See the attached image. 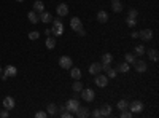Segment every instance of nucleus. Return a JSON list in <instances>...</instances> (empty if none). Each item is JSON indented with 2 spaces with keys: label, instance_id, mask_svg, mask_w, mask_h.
<instances>
[{
  "label": "nucleus",
  "instance_id": "obj_40",
  "mask_svg": "<svg viewBox=\"0 0 159 118\" xmlns=\"http://www.w3.org/2000/svg\"><path fill=\"white\" fill-rule=\"evenodd\" d=\"M78 35L84 37V35H86V30H84V29H80V30H78Z\"/></svg>",
  "mask_w": 159,
  "mask_h": 118
},
{
  "label": "nucleus",
  "instance_id": "obj_43",
  "mask_svg": "<svg viewBox=\"0 0 159 118\" xmlns=\"http://www.w3.org/2000/svg\"><path fill=\"white\" fill-rule=\"evenodd\" d=\"M0 74H2V67H0Z\"/></svg>",
  "mask_w": 159,
  "mask_h": 118
},
{
  "label": "nucleus",
  "instance_id": "obj_25",
  "mask_svg": "<svg viewBox=\"0 0 159 118\" xmlns=\"http://www.w3.org/2000/svg\"><path fill=\"white\" fill-rule=\"evenodd\" d=\"M45 43H46V48L48 49H53L56 46V40H54L53 37H46V42H45Z\"/></svg>",
  "mask_w": 159,
  "mask_h": 118
},
{
  "label": "nucleus",
  "instance_id": "obj_33",
  "mask_svg": "<svg viewBox=\"0 0 159 118\" xmlns=\"http://www.w3.org/2000/svg\"><path fill=\"white\" fill-rule=\"evenodd\" d=\"M132 115H134V113H132V112H130L129 109H126V110H121V118H130Z\"/></svg>",
  "mask_w": 159,
  "mask_h": 118
},
{
  "label": "nucleus",
  "instance_id": "obj_29",
  "mask_svg": "<svg viewBox=\"0 0 159 118\" xmlns=\"http://www.w3.org/2000/svg\"><path fill=\"white\" fill-rule=\"evenodd\" d=\"M81 89H83V83L81 81H73V91H75V93H80V91H81Z\"/></svg>",
  "mask_w": 159,
  "mask_h": 118
},
{
  "label": "nucleus",
  "instance_id": "obj_6",
  "mask_svg": "<svg viewBox=\"0 0 159 118\" xmlns=\"http://www.w3.org/2000/svg\"><path fill=\"white\" fill-rule=\"evenodd\" d=\"M59 65H61V69H72V67H73V62H72L70 56H61Z\"/></svg>",
  "mask_w": 159,
  "mask_h": 118
},
{
  "label": "nucleus",
  "instance_id": "obj_36",
  "mask_svg": "<svg viewBox=\"0 0 159 118\" xmlns=\"http://www.w3.org/2000/svg\"><path fill=\"white\" fill-rule=\"evenodd\" d=\"M35 116H37V118H46V116H48V113H46V112H37Z\"/></svg>",
  "mask_w": 159,
  "mask_h": 118
},
{
  "label": "nucleus",
  "instance_id": "obj_19",
  "mask_svg": "<svg viewBox=\"0 0 159 118\" xmlns=\"http://www.w3.org/2000/svg\"><path fill=\"white\" fill-rule=\"evenodd\" d=\"M97 21L99 22H107V21H108V13L104 11V10H100L97 13Z\"/></svg>",
  "mask_w": 159,
  "mask_h": 118
},
{
  "label": "nucleus",
  "instance_id": "obj_35",
  "mask_svg": "<svg viewBox=\"0 0 159 118\" xmlns=\"http://www.w3.org/2000/svg\"><path fill=\"white\" fill-rule=\"evenodd\" d=\"M38 37H40V33H38L37 30H33V32H30V33H29V38H30V40H37Z\"/></svg>",
  "mask_w": 159,
  "mask_h": 118
},
{
  "label": "nucleus",
  "instance_id": "obj_31",
  "mask_svg": "<svg viewBox=\"0 0 159 118\" xmlns=\"http://www.w3.org/2000/svg\"><path fill=\"white\" fill-rule=\"evenodd\" d=\"M105 72H107V77H108V78H115V77H116V74H118L116 69H111V67H110V69H107Z\"/></svg>",
  "mask_w": 159,
  "mask_h": 118
},
{
  "label": "nucleus",
  "instance_id": "obj_27",
  "mask_svg": "<svg viewBox=\"0 0 159 118\" xmlns=\"http://www.w3.org/2000/svg\"><path fill=\"white\" fill-rule=\"evenodd\" d=\"M145 53H148L151 61H154V62L157 61V49H148V51H145Z\"/></svg>",
  "mask_w": 159,
  "mask_h": 118
},
{
  "label": "nucleus",
  "instance_id": "obj_17",
  "mask_svg": "<svg viewBox=\"0 0 159 118\" xmlns=\"http://www.w3.org/2000/svg\"><path fill=\"white\" fill-rule=\"evenodd\" d=\"M111 10L115 11V13H121V11H123V3H121V0H113Z\"/></svg>",
  "mask_w": 159,
  "mask_h": 118
},
{
  "label": "nucleus",
  "instance_id": "obj_41",
  "mask_svg": "<svg viewBox=\"0 0 159 118\" xmlns=\"http://www.w3.org/2000/svg\"><path fill=\"white\" fill-rule=\"evenodd\" d=\"M130 35H132L134 38H137V37H139V32H132V33H130Z\"/></svg>",
  "mask_w": 159,
  "mask_h": 118
},
{
  "label": "nucleus",
  "instance_id": "obj_1",
  "mask_svg": "<svg viewBox=\"0 0 159 118\" xmlns=\"http://www.w3.org/2000/svg\"><path fill=\"white\" fill-rule=\"evenodd\" d=\"M16 75H18V69H16L14 65H7L3 70V74H2V80L7 81L10 77H16Z\"/></svg>",
  "mask_w": 159,
  "mask_h": 118
},
{
  "label": "nucleus",
  "instance_id": "obj_15",
  "mask_svg": "<svg viewBox=\"0 0 159 118\" xmlns=\"http://www.w3.org/2000/svg\"><path fill=\"white\" fill-rule=\"evenodd\" d=\"M38 18H40V21H42V22H45V24H48V22L53 21V16H51L49 13H46V11H42Z\"/></svg>",
  "mask_w": 159,
  "mask_h": 118
},
{
  "label": "nucleus",
  "instance_id": "obj_34",
  "mask_svg": "<svg viewBox=\"0 0 159 118\" xmlns=\"http://www.w3.org/2000/svg\"><path fill=\"white\" fill-rule=\"evenodd\" d=\"M126 24L129 27H135V24H137V19H132V18H127L126 19Z\"/></svg>",
  "mask_w": 159,
  "mask_h": 118
},
{
  "label": "nucleus",
  "instance_id": "obj_39",
  "mask_svg": "<svg viewBox=\"0 0 159 118\" xmlns=\"http://www.w3.org/2000/svg\"><path fill=\"white\" fill-rule=\"evenodd\" d=\"M0 116H2V118H7V116H8V110H7V109L2 110V112H0Z\"/></svg>",
  "mask_w": 159,
  "mask_h": 118
},
{
  "label": "nucleus",
  "instance_id": "obj_18",
  "mask_svg": "<svg viewBox=\"0 0 159 118\" xmlns=\"http://www.w3.org/2000/svg\"><path fill=\"white\" fill-rule=\"evenodd\" d=\"M33 11H35V13H42V11H45V5H43L42 0H35V2H33Z\"/></svg>",
  "mask_w": 159,
  "mask_h": 118
},
{
  "label": "nucleus",
  "instance_id": "obj_11",
  "mask_svg": "<svg viewBox=\"0 0 159 118\" xmlns=\"http://www.w3.org/2000/svg\"><path fill=\"white\" fill-rule=\"evenodd\" d=\"M14 105H16V102H14V99L11 97V96H7V97L3 99V109L11 110V109H14Z\"/></svg>",
  "mask_w": 159,
  "mask_h": 118
},
{
  "label": "nucleus",
  "instance_id": "obj_28",
  "mask_svg": "<svg viewBox=\"0 0 159 118\" xmlns=\"http://www.w3.org/2000/svg\"><path fill=\"white\" fill-rule=\"evenodd\" d=\"M145 51H146V49H145L143 45H137V46H135V54H137V56H143Z\"/></svg>",
  "mask_w": 159,
  "mask_h": 118
},
{
  "label": "nucleus",
  "instance_id": "obj_44",
  "mask_svg": "<svg viewBox=\"0 0 159 118\" xmlns=\"http://www.w3.org/2000/svg\"><path fill=\"white\" fill-rule=\"evenodd\" d=\"M16 2H22V0H16Z\"/></svg>",
  "mask_w": 159,
  "mask_h": 118
},
{
  "label": "nucleus",
  "instance_id": "obj_2",
  "mask_svg": "<svg viewBox=\"0 0 159 118\" xmlns=\"http://www.w3.org/2000/svg\"><path fill=\"white\" fill-rule=\"evenodd\" d=\"M78 107H80V100H78L76 97H72V99H69V100H67V104H65V109L69 110L70 113H75Z\"/></svg>",
  "mask_w": 159,
  "mask_h": 118
},
{
  "label": "nucleus",
  "instance_id": "obj_22",
  "mask_svg": "<svg viewBox=\"0 0 159 118\" xmlns=\"http://www.w3.org/2000/svg\"><path fill=\"white\" fill-rule=\"evenodd\" d=\"M129 64L127 62H123V64H119L118 65V69H116V72H123V74H126V72H129Z\"/></svg>",
  "mask_w": 159,
  "mask_h": 118
},
{
  "label": "nucleus",
  "instance_id": "obj_4",
  "mask_svg": "<svg viewBox=\"0 0 159 118\" xmlns=\"http://www.w3.org/2000/svg\"><path fill=\"white\" fill-rule=\"evenodd\" d=\"M127 109L132 112V113H140V112L143 110V102H142V100H134V102L129 104Z\"/></svg>",
  "mask_w": 159,
  "mask_h": 118
},
{
  "label": "nucleus",
  "instance_id": "obj_10",
  "mask_svg": "<svg viewBox=\"0 0 159 118\" xmlns=\"http://www.w3.org/2000/svg\"><path fill=\"white\" fill-rule=\"evenodd\" d=\"M56 13H58L61 18H62V16H67V14H69V7H67L65 3H59L58 7H56Z\"/></svg>",
  "mask_w": 159,
  "mask_h": 118
},
{
  "label": "nucleus",
  "instance_id": "obj_16",
  "mask_svg": "<svg viewBox=\"0 0 159 118\" xmlns=\"http://www.w3.org/2000/svg\"><path fill=\"white\" fill-rule=\"evenodd\" d=\"M99 110H100V116H110V115H111V107H110L108 104L102 105Z\"/></svg>",
  "mask_w": 159,
  "mask_h": 118
},
{
  "label": "nucleus",
  "instance_id": "obj_38",
  "mask_svg": "<svg viewBox=\"0 0 159 118\" xmlns=\"http://www.w3.org/2000/svg\"><path fill=\"white\" fill-rule=\"evenodd\" d=\"M92 116H94V118H100V110L95 109V110L92 112Z\"/></svg>",
  "mask_w": 159,
  "mask_h": 118
},
{
  "label": "nucleus",
  "instance_id": "obj_32",
  "mask_svg": "<svg viewBox=\"0 0 159 118\" xmlns=\"http://www.w3.org/2000/svg\"><path fill=\"white\" fill-rule=\"evenodd\" d=\"M137 16H139V13H137V10H135V8H130V10H129V14H127V18L137 19Z\"/></svg>",
  "mask_w": 159,
  "mask_h": 118
},
{
  "label": "nucleus",
  "instance_id": "obj_5",
  "mask_svg": "<svg viewBox=\"0 0 159 118\" xmlns=\"http://www.w3.org/2000/svg\"><path fill=\"white\" fill-rule=\"evenodd\" d=\"M94 83H95L99 88H105L107 85H108V77L97 74V75H95V78H94Z\"/></svg>",
  "mask_w": 159,
  "mask_h": 118
},
{
  "label": "nucleus",
  "instance_id": "obj_7",
  "mask_svg": "<svg viewBox=\"0 0 159 118\" xmlns=\"http://www.w3.org/2000/svg\"><path fill=\"white\" fill-rule=\"evenodd\" d=\"M80 93H81V97L86 100V102H92V100H94V91H92V89H89V88L84 89L83 88Z\"/></svg>",
  "mask_w": 159,
  "mask_h": 118
},
{
  "label": "nucleus",
  "instance_id": "obj_12",
  "mask_svg": "<svg viewBox=\"0 0 159 118\" xmlns=\"http://www.w3.org/2000/svg\"><path fill=\"white\" fill-rule=\"evenodd\" d=\"M75 115L78 118H88L89 116V109L88 107H81V105H80V107L76 109V112H75Z\"/></svg>",
  "mask_w": 159,
  "mask_h": 118
},
{
  "label": "nucleus",
  "instance_id": "obj_13",
  "mask_svg": "<svg viewBox=\"0 0 159 118\" xmlns=\"http://www.w3.org/2000/svg\"><path fill=\"white\" fill-rule=\"evenodd\" d=\"M89 72L92 75H97V74H100L102 72V64H99V62H92L89 65Z\"/></svg>",
  "mask_w": 159,
  "mask_h": 118
},
{
  "label": "nucleus",
  "instance_id": "obj_23",
  "mask_svg": "<svg viewBox=\"0 0 159 118\" xmlns=\"http://www.w3.org/2000/svg\"><path fill=\"white\" fill-rule=\"evenodd\" d=\"M111 61H113V56L110 53H105L102 56V64H111Z\"/></svg>",
  "mask_w": 159,
  "mask_h": 118
},
{
  "label": "nucleus",
  "instance_id": "obj_3",
  "mask_svg": "<svg viewBox=\"0 0 159 118\" xmlns=\"http://www.w3.org/2000/svg\"><path fill=\"white\" fill-rule=\"evenodd\" d=\"M51 33H54V35H58V37H61L62 33H64V26H62V22L59 19L53 21V29H51Z\"/></svg>",
  "mask_w": 159,
  "mask_h": 118
},
{
  "label": "nucleus",
  "instance_id": "obj_42",
  "mask_svg": "<svg viewBox=\"0 0 159 118\" xmlns=\"http://www.w3.org/2000/svg\"><path fill=\"white\" fill-rule=\"evenodd\" d=\"M45 33H46V37H49L51 35V29H46V30H45Z\"/></svg>",
  "mask_w": 159,
  "mask_h": 118
},
{
  "label": "nucleus",
  "instance_id": "obj_8",
  "mask_svg": "<svg viewBox=\"0 0 159 118\" xmlns=\"http://www.w3.org/2000/svg\"><path fill=\"white\" fill-rule=\"evenodd\" d=\"M139 37H140L143 42H150L151 38H153V30H150V29H143V30H140V32H139Z\"/></svg>",
  "mask_w": 159,
  "mask_h": 118
},
{
  "label": "nucleus",
  "instance_id": "obj_20",
  "mask_svg": "<svg viewBox=\"0 0 159 118\" xmlns=\"http://www.w3.org/2000/svg\"><path fill=\"white\" fill-rule=\"evenodd\" d=\"M27 18H29V21L32 22V24H37V22L40 21V18H38V13H35V11H29V14H27Z\"/></svg>",
  "mask_w": 159,
  "mask_h": 118
},
{
  "label": "nucleus",
  "instance_id": "obj_21",
  "mask_svg": "<svg viewBox=\"0 0 159 118\" xmlns=\"http://www.w3.org/2000/svg\"><path fill=\"white\" fill-rule=\"evenodd\" d=\"M70 75H72L73 80H80V78H81V70L76 69V67H73V69H70Z\"/></svg>",
  "mask_w": 159,
  "mask_h": 118
},
{
  "label": "nucleus",
  "instance_id": "obj_14",
  "mask_svg": "<svg viewBox=\"0 0 159 118\" xmlns=\"http://www.w3.org/2000/svg\"><path fill=\"white\" fill-rule=\"evenodd\" d=\"M135 70L140 72V74H143V72H146V62L145 61H135Z\"/></svg>",
  "mask_w": 159,
  "mask_h": 118
},
{
  "label": "nucleus",
  "instance_id": "obj_26",
  "mask_svg": "<svg viewBox=\"0 0 159 118\" xmlns=\"http://www.w3.org/2000/svg\"><path fill=\"white\" fill-rule=\"evenodd\" d=\"M116 107H118L119 110H126V109L129 107V102H127L126 99H121V100L118 102V105H116Z\"/></svg>",
  "mask_w": 159,
  "mask_h": 118
},
{
  "label": "nucleus",
  "instance_id": "obj_9",
  "mask_svg": "<svg viewBox=\"0 0 159 118\" xmlns=\"http://www.w3.org/2000/svg\"><path fill=\"white\" fill-rule=\"evenodd\" d=\"M70 27H72V30H80V29H83V22L80 18H72L70 19Z\"/></svg>",
  "mask_w": 159,
  "mask_h": 118
},
{
  "label": "nucleus",
  "instance_id": "obj_30",
  "mask_svg": "<svg viewBox=\"0 0 159 118\" xmlns=\"http://www.w3.org/2000/svg\"><path fill=\"white\" fill-rule=\"evenodd\" d=\"M124 59H126V62H127V64H134V62H135V56H134V54H130V53L124 54Z\"/></svg>",
  "mask_w": 159,
  "mask_h": 118
},
{
  "label": "nucleus",
  "instance_id": "obj_24",
  "mask_svg": "<svg viewBox=\"0 0 159 118\" xmlns=\"http://www.w3.org/2000/svg\"><path fill=\"white\" fill-rule=\"evenodd\" d=\"M48 115H56L58 113V105L56 104H48V112H46Z\"/></svg>",
  "mask_w": 159,
  "mask_h": 118
},
{
  "label": "nucleus",
  "instance_id": "obj_37",
  "mask_svg": "<svg viewBox=\"0 0 159 118\" xmlns=\"http://www.w3.org/2000/svg\"><path fill=\"white\" fill-rule=\"evenodd\" d=\"M61 116L62 118H70V116H73V113H70L69 110H65V112H62V113H61Z\"/></svg>",
  "mask_w": 159,
  "mask_h": 118
}]
</instances>
